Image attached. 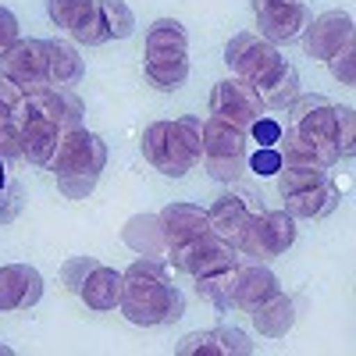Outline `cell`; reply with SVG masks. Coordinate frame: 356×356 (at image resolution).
<instances>
[{
    "mask_svg": "<svg viewBox=\"0 0 356 356\" xmlns=\"http://www.w3.org/2000/svg\"><path fill=\"white\" fill-rule=\"evenodd\" d=\"M118 310H122L132 324H139V328L171 324L186 314V300H182V292L171 285L164 257H143L129 267Z\"/></svg>",
    "mask_w": 356,
    "mask_h": 356,
    "instance_id": "1",
    "label": "cell"
},
{
    "mask_svg": "<svg viewBox=\"0 0 356 356\" xmlns=\"http://www.w3.org/2000/svg\"><path fill=\"white\" fill-rule=\"evenodd\" d=\"M107 164V143L89 132L86 125L61 132V143H57V154L50 157V171L57 178V189H61L68 200H86L97 189L100 171Z\"/></svg>",
    "mask_w": 356,
    "mask_h": 356,
    "instance_id": "2",
    "label": "cell"
},
{
    "mask_svg": "<svg viewBox=\"0 0 356 356\" xmlns=\"http://www.w3.org/2000/svg\"><path fill=\"white\" fill-rule=\"evenodd\" d=\"M143 157L161 175L182 178L203 157V122L193 114L175 118V122H154L143 132Z\"/></svg>",
    "mask_w": 356,
    "mask_h": 356,
    "instance_id": "3",
    "label": "cell"
},
{
    "mask_svg": "<svg viewBox=\"0 0 356 356\" xmlns=\"http://www.w3.org/2000/svg\"><path fill=\"white\" fill-rule=\"evenodd\" d=\"M203 171L218 182H239L246 171V132L218 118L203 122Z\"/></svg>",
    "mask_w": 356,
    "mask_h": 356,
    "instance_id": "4",
    "label": "cell"
},
{
    "mask_svg": "<svg viewBox=\"0 0 356 356\" xmlns=\"http://www.w3.org/2000/svg\"><path fill=\"white\" fill-rule=\"evenodd\" d=\"M11 125H15V132H18V154H22V161L47 168L50 157L57 154L61 129H57V122H50V118L36 107L33 93H25V97L18 100V107L11 111Z\"/></svg>",
    "mask_w": 356,
    "mask_h": 356,
    "instance_id": "5",
    "label": "cell"
},
{
    "mask_svg": "<svg viewBox=\"0 0 356 356\" xmlns=\"http://www.w3.org/2000/svg\"><path fill=\"white\" fill-rule=\"evenodd\" d=\"M292 243H296V218L285 214V211H260V214L250 218V225L243 232V239L235 243V250L250 260L267 264V260L282 257Z\"/></svg>",
    "mask_w": 356,
    "mask_h": 356,
    "instance_id": "6",
    "label": "cell"
},
{
    "mask_svg": "<svg viewBox=\"0 0 356 356\" xmlns=\"http://www.w3.org/2000/svg\"><path fill=\"white\" fill-rule=\"evenodd\" d=\"M289 129L300 132L303 139H310L324 154L328 168L339 161V154H335V104L328 97H321V93L296 97L289 104Z\"/></svg>",
    "mask_w": 356,
    "mask_h": 356,
    "instance_id": "7",
    "label": "cell"
},
{
    "mask_svg": "<svg viewBox=\"0 0 356 356\" xmlns=\"http://www.w3.org/2000/svg\"><path fill=\"white\" fill-rule=\"evenodd\" d=\"M225 65L232 68L235 79H246L253 86H264L285 65V57L278 54V47L271 40H264L257 33H239V36H232L228 47H225Z\"/></svg>",
    "mask_w": 356,
    "mask_h": 356,
    "instance_id": "8",
    "label": "cell"
},
{
    "mask_svg": "<svg viewBox=\"0 0 356 356\" xmlns=\"http://www.w3.org/2000/svg\"><path fill=\"white\" fill-rule=\"evenodd\" d=\"M260 114H264V104H260V93H257L253 82L232 75V79L214 86V93H211V118H218V122L235 125V129L246 132Z\"/></svg>",
    "mask_w": 356,
    "mask_h": 356,
    "instance_id": "9",
    "label": "cell"
},
{
    "mask_svg": "<svg viewBox=\"0 0 356 356\" xmlns=\"http://www.w3.org/2000/svg\"><path fill=\"white\" fill-rule=\"evenodd\" d=\"M171 264L189 278H203V275L225 271V267H235V246L218 239L214 232H203L200 239L171 250Z\"/></svg>",
    "mask_w": 356,
    "mask_h": 356,
    "instance_id": "10",
    "label": "cell"
},
{
    "mask_svg": "<svg viewBox=\"0 0 356 356\" xmlns=\"http://www.w3.org/2000/svg\"><path fill=\"white\" fill-rule=\"evenodd\" d=\"M47 40H18L4 57H0V75L15 79L25 93H40V89H50L47 79Z\"/></svg>",
    "mask_w": 356,
    "mask_h": 356,
    "instance_id": "11",
    "label": "cell"
},
{
    "mask_svg": "<svg viewBox=\"0 0 356 356\" xmlns=\"http://www.w3.org/2000/svg\"><path fill=\"white\" fill-rule=\"evenodd\" d=\"M253 11H257L264 40L271 43H289L296 36H303V29L310 22L307 0H253Z\"/></svg>",
    "mask_w": 356,
    "mask_h": 356,
    "instance_id": "12",
    "label": "cell"
},
{
    "mask_svg": "<svg viewBox=\"0 0 356 356\" xmlns=\"http://www.w3.org/2000/svg\"><path fill=\"white\" fill-rule=\"evenodd\" d=\"M260 214V196H250V193H225L211 203L207 211V232H214L218 239L225 243H239L243 232L250 225V218Z\"/></svg>",
    "mask_w": 356,
    "mask_h": 356,
    "instance_id": "13",
    "label": "cell"
},
{
    "mask_svg": "<svg viewBox=\"0 0 356 356\" xmlns=\"http://www.w3.org/2000/svg\"><path fill=\"white\" fill-rule=\"evenodd\" d=\"M353 40V15L346 11H324L307 22L303 29V47L314 61H328V57Z\"/></svg>",
    "mask_w": 356,
    "mask_h": 356,
    "instance_id": "14",
    "label": "cell"
},
{
    "mask_svg": "<svg viewBox=\"0 0 356 356\" xmlns=\"http://www.w3.org/2000/svg\"><path fill=\"white\" fill-rule=\"evenodd\" d=\"M43 300V278L29 264L0 267V314H18Z\"/></svg>",
    "mask_w": 356,
    "mask_h": 356,
    "instance_id": "15",
    "label": "cell"
},
{
    "mask_svg": "<svg viewBox=\"0 0 356 356\" xmlns=\"http://www.w3.org/2000/svg\"><path fill=\"white\" fill-rule=\"evenodd\" d=\"M278 292V278L271 267H264L260 260L253 264H235V310H257L264 300H271Z\"/></svg>",
    "mask_w": 356,
    "mask_h": 356,
    "instance_id": "16",
    "label": "cell"
},
{
    "mask_svg": "<svg viewBox=\"0 0 356 356\" xmlns=\"http://www.w3.org/2000/svg\"><path fill=\"white\" fill-rule=\"evenodd\" d=\"M161 228H164V243L171 253L207 232V211H200L193 203H168L161 211Z\"/></svg>",
    "mask_w": 356,
    "mask_h": 356,
    "instance_id": "17",
    "label": "cell"
},
{
    "mask_svg": "<svg viewBox=\"0 0 356 356\" xmlns=\"http://www.w3.org/2000/svg\"><path fill=\"white\" fill-rule=\"evenodd\" d=\"M122 285H125V275H122V271L97 264L93 271L86 275L79 296H82V303H86L89 310H100V314H104V310H114L118 303H122Z\"/></svg>",
    "mask_w": 356,
    "mask_h": 356,
    "instance_id": "18",
    "label": "cell"
},
{
    "mask_svg": "<svg viewBox=\"0 0 356 356\" xmlns=\"http://www.w3.org/2000/svg\"><path fill=\"white\" fill-rule=\"evenodd\" d=\"M282 200H285V214L303 218V221H321L339 207V186L321 182V186H310V189H300V193H289Z\"/></svg>",
    "mask_w": 356,
    "mask_h": 356,
    "instance_id": "19",
    "label": "cell"
},
{
    "mask_svg": "<svg viewBox=\"0 0 356 356\" xmlns=\"http://www.w3.org/2000/svg\"><path fill=\"white\" fill-rule=\"evenodd\" d=\"M189 54V36L186 25L175 18H161L146 33V61H175V57Z\"/></svg>",
    "mask_w": 356,
    "mask_h": 356,
    "instance_id": "20",
    "label": "cell"
},
{
    "mask_svg": "<svg viewBox=\"0 0 356 356\" xmlns=\"http://www.w3.org/2000/svg\"><path fill=\"white\" fill-rule=\"evenodd\" d=\"M122 239L132 253L139 257H164L168 243H164V228H161V214H136L125 221Z\"/></svg>",
    "mask_w": 356,
    "mask_h": 356,
    "instance_id": "21",
    "label": "cell"
},
{
    "mask_svg": "<svg viewBox=\"0 0 356 356\" xmlns=\"http://www.w3.org/2000/svg\"><path fill=\"white\" fill-rule=\"evenodd\" d=\"M36 107L50 118V122H57V129L68 132V129H79L82 125V118H86V107L82 100L72 93V89H40V93H33Z\"/></svg>",
    "mask_w": 356,
    "mask_h": 356,
    "instance_id": "22",
    "label": "cell"
},
{
    "mask_svg": "<svg viewBox=\"0 0 356 356\" xmlns=\"http://www.w3.org/2000/svg\"><path fill=\"white\" fill-rule=\"evenodd\" d=\"M47 54H50V61H47V79L54 89H72L82 82L86 75V65H82V57L72 43L65 40H47Z\"/></svg>",
    "mask_w": 356,
    "mask_h": 356,
    "instance_id": "23",
    "label": "cell"
},
{
    "mask_svg": "<svg viewBox=\"0 0 356 356\" xmlns=\"http://www.w3.org/2000/svg\"><path fill=\"white\" fill-rule=\"evenodd\" d=\"M250 317H253V324H257L260 335H267V339H285L289 328L296 324V303L278 289L271 300H264L257 310H250Z\"/></svg>",
    "mask_w": 356,
    "mask_h": 356,
    "instance_id": "24",
    "label": "cell"
},
{
    "mask_svg": "<svg viewBox=\"0 0 356 356\" xmlns=\"http://www.w3.org/2000/svg\"><path fill=\"white\" fill-rule=\"evenodd\" d=\"M257 93H260L264 111H285L296 97H300V72L285 61L264 86H257Z\"/></svg>",
    "mask_w": 356,
    "mask_h": 356,
    "instance_id": "25",
    "label": "cell"
},
{
    "mask_svg": "<svg viewBox=\"0 0 356 356\" xmlns=\"http://www.w3.org/2000/svg\"><path fill=\"white\" fill-rule=\"evenodd\" d=\"M196 292H200V300H207L221 314L235 310V267H225V271L196 278Z\"/></svg>",
    "mask_w": 356,
    "mask_h": 356,
    "instance_id": "26",
    "label": "cell"
},
{
    "mask_svg": "<svg viewBox=\"0 0 356 356\" xmlns=\"http://www.w3.org/2000/svg\"><path fill=\"white\" fill-rule=\"evenodd\" d=\"M278 154H282V164H289V168H310V164L328 168V161H324V154L317 150V146H314L310 139H303L300 132H292V129L282 132Z\"/></svg>",
    "mask_w": 356,
    "mask_h": 356,
    "instance_id": "27",
    "label": "cell"
},
{
    "mask_svg": "<svg viewBox=\"0 0 356 356\" xmlns=\"http://www.w3.org/2000/svg\"><path fill=\"white\" fill-rule=\"evenodd\" d=\"M143 72L157 89L175 93V89L189 79V57H175V61H143Z\"/></svg>",
    "mask_w": 356,
    "mask_h": 356,
    "instance_id": "28",
    "label": "cell"
},
{
    "mask_svg": "<svg viewBox=\"0 0 356 356\" xmlns=\"http://www.w3.org/2000/svg\"><path fill=\"white\" fill-rule=\"evenodd\" d=\"M321 182H332V171L317 168V164H310V168H289V164H282V171H278V193L282 196L310 189V186H321Z\"/></svg>",
    "mask_w": 356,
    "mask_h": 356,
    "instance_id": "29",
    "label": "cell"
},
{
    "mask_svg": "<svg viewBox=\"0 0 356 356\" xmlns=\"http://www.w3.org/2000/svg\"><path fill=\"white\" fill-rule=\"evenodd\" d=\"M100 15L107 25V36L111 40H129L132 29H136V15L125 0H100Z\"/></svg>",
    "mask_w": 356,
    "mask_h": 356,
    "instance_id": "30",
    "label": "cell"
},
{
    "mask_svg": "<svg viewBox=\"0 0 356 356\" xmlns=\"http://www.w3.org/2000/svg\"><path fill=\"white\" fill-rule=\"evenodd\" d=\"M72 40L75 43H86V47H100V43L111 40L107 36V25H104V15H100V0L79 18V25L72 29Z\"/></svg>",
    "mask_w": 356,
    "mask_h": 356,
    "instance_id": "31",
    "label": "cell"
},
{
    "mask_svg": "<svg viewBox=\"0 0 356 356\" xmlns=\"http://www.w3.org/2000/svg\"><path fill=\"white\" fill-rule=\"evenodd\" d=\"M93 4H97V0H50L47 8H50V22L57 29H68V33H72V29L79 25V18Z\"/></svg>",
    "mask_w": 356,
    "mask_h": 356,
    "instance_id": "32",
    "label": "cell"
},
{
    "mask_svg": "<svg viewBox=\"0 0 356 356\" xmlns=\"http://www.w3.org/2000/svg\"><path fill=\"white\" fill-rule=\"evenodd\" d=\"M356 118H353V107H339L335 104V154L339 161L342 157H353L356 150Z\"/></svg>",
    "mask_w": 356,
    "mask_h": 356,
    "instance_id": "33",
    "label": "cell"
},
{
    "mask_svg": "<svg viewBox=\"0 0 356 356\" xmlns=\"http://www.w3.org/2000/svg\"><path fill=\"white\" fill-rule=\"evenodd\" d=\"M328 68H332V75H335L342 86H353V82H356V47H353V40L342 43V47L328 57Z\"/></svg>",
    "mask_w": 356,
    "mask_h": 356,
    "instance_id": "34",
    "label": "cell"
},
{
    "mask_svg": "<svg viewBox=\"0 0 356 356\" xmlns=\"http://www.w3.org/2000/svg\"><path fill=\"white\" fill-rule=\"evenodd\" d=\"M175 353H178V356H193V353L225 356V349H221V342H218V335H214V332H193V335H186L182 342L175 346Z\"/></svg>",
    "mask_w": 356,
    "mask_h": 356,
    "instance_id": "35",
    "label": "cell"
},
{
    "mask_svg": "<svg viewBox=\"0 0 356 356\" xmlns=\"http://www.w3.org/2000/svg\"><path fill=\"white\" fill-rule=\"evenodd\" d=\"M282 132H285V125L278 122L275 114H267V111H264V114L257 118V122H253V125L246 129V136H250V139H253L257 146H278Z\"/></svg>",
    "mask_w": 356,
    "mask_h": 356,
    "instance_id": "36",
    "label": "cell"
},
{
    "mask_svg": "<svg viewBox=\"0 0 356 356\" xmlns=\"http://www.w3.org/2000/svg\"><path fill=\"white\" fill-rule=\"evenodd\" d=\"M246 168L257 171V175H278V171H282L278 146H257L253 154H246Z\"/></svg>",
    "mask_w": 356,
    "mask_h": 356,
    "instance_id": "37",
    "label": "cell"
},
{
    "mask_svg": "<svg viewBox=\"0 0 356 356\" xmlns=\"http://www.w3.org/2000/svg\"><path fill=\"white\" fill-rule=\"evenodd\" d=\"M0 161H22L18 154V132L11 125V111L8 107H0Z\"/></svg>",
    "mask_w": 356,
    "mask_h": 356,
    "instance_id": "38",
    "label": "cell"
},
{
    "mask_svg": "<svg viewBox=\"0 0 356 356\" xmlns=\"http://www.w3.org/2000/svg\"><path fill=\"white\" fill-rule=\"evenodd\" d=\"M100 260L97 257H72L65 267H61V278H65V285L79 296V289H82V282H86V275L89 271H93V267H97Z\"/></svg>",
    "mask_w": 356,
    "mask_h": 356,
    "instance_id": "39",
    "label": "cell"
},
{
    "mask_svg": "<svg viewBox=\"0 0 356 356\" xmlns=\"http://www.w3.org/2000/svg\"><path fill=\"white\" fill-rule=\"evenodd\" d=\"M214 335H218V342H221L225 356H250V353H253L250 335H246V332H239V328H218Z\"/></svg>",
    "mask_w": 356,
    "mask_h": 356,
    "instance_id": "40",
    "label": "cell"
},
{
    "mask_svg": "<svg viewBox=\"0 0 356 356\" xmlns=\"http://www.w3.org/2000/svg\"><path fill=\"white\" fill-rule=\"evenodd\" d=\"M18 40H22V36H18V18H15L4 4H0V57H4Z\"/></svg>",
    "mask_w": 356,
    "mask_h": 356,
    "instance_id": "41",
    "label": "cell"
},
{
    "mask_svg": "<svg viewBox=\"0 0 356 356\" xmlns=\"http://www.w3.org/2000/svg\"><path fill=\"white\" fill-rule=\"evenodd\" d=\"M22 211V189L15 182H8L4 189H0V221H15V214Z\"/></svg>",
    "mask_w": 356,
    "mask_h": 356,
    "instance_id": "42",
    "label": "cell"
},
{
    "mask_svg": "<svg viewBox=\"0 0 356 356\" xmlns=\"http://www.w3.org/2000/svg\"><path fill=\"white\" fill-rule=\"evenodd\" d=\"M22 97H25V89H22V86H18L15 79H8V75H0V107H8V111H15Z\"/></svg>",
    "mask_w": 356,
    "mask_h": 356,
    "instance_id": "43",
    "label": "cell"
},
{
    "mask_svg": "<svg viewBox=\"0 0 356 356\" xmlns=\"http://www.w3.org/2000/svg\"><path fill=\"white\" fill-rule=\"evenodd\" d=\"M8 186V175H4V161H0V189Z\"/></svg>",
    "mask_w": 356,
    "mask_h": 356,
    "instance_id": "44",
    "label": "cell"
},
{
    "mask_svg": "<svg viewBox=\"0 0 356 356\" xmlns=\"http://www.w3.org/2000/svg\"><path fill=\"white\" fill-rule=\"evenodd\" d=\"M0 356H11V346H4V342H0Z\"/></svg>",
    "mask_w": 356,
    "mask_h": 356,
    "instance_id": "45",
    "label": "cell"
}]
</instances>
